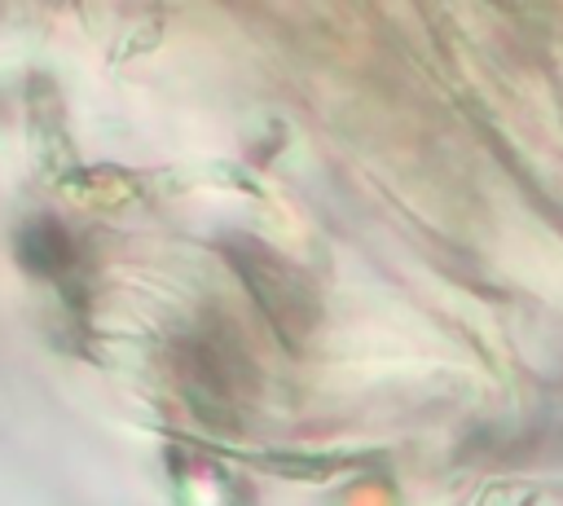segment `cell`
<instances>
[{
  "label": "cell",
  "mask_w": 563,
  "mask_h": 506,
  "mask_svg": "<svg viewBox=\"0 0 563 506\" xmlns=\"http://www.w3.org/2000/svg\"><path fill=\"white\" fill-rule=\"evenodd\" d=\"M233 264L242 268V277L251 286V295L260 299V308H268L277 334L286 343H299L303 339V326L317 312L312 290H308V277L295 273L286 260H277L264 246H233Z\"/></svg>",
  "instance_id": "obj_1"
},
{
  "label": "cell",
  "mask_w": 563,
  "mask_h": 506,
  "mask_svg": "<svg viewBox=\"0 0 563 506\" xmlns=\"http://www.w3.org/2000/svg\"><path fill=\"white\" fill-rule=\"evenodd\" d=\"M185 361V383L198 409H233L238 396V374H246L242 348L229 343L224 330H198L189 339V348H180Z\"/></svg>",
  "instance_id": "obj_2"
},
{
  "label": "cell",
  "mask_w": 563,
  "mask_h": 506,
  "mask_svg": "<svg viewBox=\"0 0 563 506\" xmlns=\"http://www.w3.org/2000/svg\"><path fill=\"white\" fill-rule=\"evenodd\" d=\"M18 255L31 273H44V277H62L70 264H75V246L66 238V229L57 220H35L22 229L18 238Z\"/></svg>",
  "instance_id": "obj_3"
}]
</instances>
